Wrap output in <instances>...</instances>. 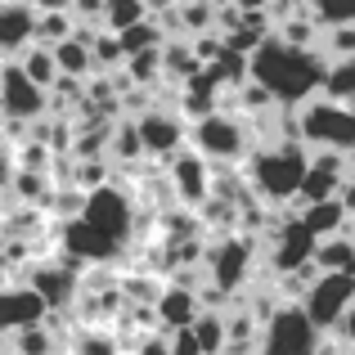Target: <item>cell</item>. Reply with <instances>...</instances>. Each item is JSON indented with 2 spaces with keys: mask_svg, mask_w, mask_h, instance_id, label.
<instances>
[{
  "mask_svg": "<svg viewBox=\"0 0 355 355\" xmlns=\"http://www.w3.org/2000/svg\"><path fill=\"white\" fill-rule=\"evenodd\" d=\"M297 216H302V225L311 230L315 239H338V234H351V211L342 207V198H329V202H306V207H297Z\"/></svg>",
  "mask_w": 355,
  "mask_h": 355,
  "instance_id": "e0dca14e",
  "label": "cell"
},
{
  "mask_svg": "<svg viewBox=\"0 0 355 355\" xmlns=\"http://www.w3.org/2000/svg\"><path fill=\"white\" fill-rule=\"evenodd\" d=\"M302 306L324 333H338L342 320L355 311V275H320Z\"/></svg>",
  "mask_w": 355,
  "mask_h": 355,
  "instance_id": "7c38bea8",
  "label": "cell"
},
{
  "mask_svg": "<svg viewBox=\"0 0 355 355\" xmlns=\"http://www.w3.org/2000/svg\"><path fill=\"white\" fill-rule=\"evenodd\" d=\"M68 351H72V355H121V342H117L108 329H86Z\"/></svg>",
  "mask_w": 355,
  "mask_h": 355,
  "instance_id": "4316f807",
  "label": "cell"
},
{
  "mask_svg": "<svg viewBox=\"0 0 355 355\" xmlns=\"http://www.w3.org/2000/svg\"><path fill=\"white\" fill-rule=\"evenodd\" d=\"M148 18H153L148 0H108V18H104V27L121 36V32H130V27L148 23Z\"/></svg>",
  "mask_w": 355,
  "mask_h": 355,
  "instance_id": "603a6c76",
  "label": "cell"
},
{
  "mask_svg": "<svg viewBox=\"0 0 355 355\" xmlns=\"http://www.w3.org/2000/svg\"><path fill=\"white\" fill-rule=\"evenodd\" d=\"M351 113H355V99H351Z\"/></svg>",
  "mask_w": 355,
  "mask_h": 355,
  "instance_id": "1f68e13d",
  "label": "cell"
},
{
  "mask_svg": "<svg viewBox=\"0 0 355 355\" xmlns=\"http://www.w3.org/2000/svg\"><path fill=\"white\" fill-rule=\"evenodd\" d=\"M234 9H243V14H270L275 9V0H230Z\"/></svg>",
  "mask_w": 355,
  "mask_h": 355,
  "instance_id": "4dcf8cb0",
  "label": "cell"
},
{
  "mask_svg": "<svg viewBox=\"0 0 355 355\" xmlns=\"http://www.w3.org/2000/svg\"><path fill=\"white\" fill-rule=\"evenodd\" d=\"M9 342V355H63V333L54 329L50 320L45 324H32V329H18V333H5Z\"/></svg>",
  "mask_w": 355,
  "mask_h": 355,
  "instance_id": "ac0fdd59",
  "label": "cell"
},
{
  "mask_svg": "<svg viewBox=\"0 0 355 355\" xmlns=\"http://www.w3.org/2000/svg\"><path fill=\"white\" fill-rule=\"evenodd\" d=\"M14 63H18V68H23L41 90H54V86L63 81V68H59V59H54V45H32V50H27L23 59H14Z\"/></svg>",
  "mask_w": 355,
  "mask_h": 355,
  "instance_id": "44dd1931",
  "label": "cell"
},
{
  "mask_svg": "<svg viewBox=\"0 0 355 355\" xmlns=\"http://www.w3.org/2000/svg\"><path fill=\"white\" fill-rule=\"evenodd\" d=\"M257 144H261L257 126L243 113H230V108H220V113L189 126V148H198L211 166H243Z\"/></svg>",
  "mask_w": 355,
  "mask_h": 355,
  "instance_id": "3957f363",
  "label": "cell"
},
{
  "mask_svg": "<svg viewBox=\"0 0 355 355\" xmlns=\"http://www.w3.org/2000/svg\"><path fill=\"white\" fill-rule=\"evenodd\" d=\"M351 175H355L351 153H329V148L311 153V171H306L302 202H297V207H306V202H329V198H338L342 184H347Z\"/></svg>",
  "mask_w": 355,
  "mask_h": 355,
  "instance_id": "4fadbf2b",
  "label": "cell"
},
{
  "mask_svg": "<svg viewBox=\"0 0 355 355\" xmlns=\"http://www.w3.org/2000/svg\"><path fill=\"white\" fill-rule=\"evenodd\" d=\"M315 270L320 275H355V234L324 239L315 252Z\"/></svg>",
  "mask_w": 355,
  "mask_h": 355,
  "instance_id": "ffe728a7",
  "label": "cell"
},
{
  "mask_svg": "<svg viewBox=\"0 0 355 355\" xmlns=\"http://www.w3.org/2000/svg\"><path fill=\"white\" fill-rule=\"evenodd\" d=\"M351 166H355V153H351Z\"/></svg>",
  "mask_w": 355,
  "mask_h": 355,
  "instance_id": "d6a6232c",
  "label": "cell"
},
{
  "mask_svg": "<svg viewBox=\"0 0 355 355\" xmlns=\"http://www.w3.org/2000/svg\"><path fill=\"white\" fill-rule=\"evenodd\" d=\"M193 333H198V342H202V351H207V355H225L230 351V315L202 311L198 324H193Z\"/></svg>",
  "mask_w": 355,
  "mask_h": 355,
  "instance_id": "7402d4cb",
  "label": "cell"
},
{
  "mask_svg": "<svg viewBox=\"0 0 355 355\" xmlns=\"http://www.w3.org/2000/svg\"><path fill=\"white\" fill-rule=\"evenodd\" d=\"M320 50L329 54V59H355V27H329Z\"/></svg>",
  "mask_w": 355,
  "mask_h": 355,
  "instance_id": "83f0119b",
  "label": "cell"
},
{
  "mask_svg": "<svg viewBox=\"0 0 355 355\" xmlns=\"http://www.w3.org/2000/svg\"><path fill=\"white\" fill-rule=\"evenodd\" d=\"M135 355H171V333H139L135 338Z\"/></svg>",
  "mask_w": 355,
  "mask_h": 355,
  "instance_id": "f1b7e54d",
  "label": "cell"
},
{
  "mask_svg": "<svg viewBox=\"0 0 355 355\" xmlns=\"http://www.w3.org/2000/svg\"><path fill=\"white\" fill-rule=\"evenodd\" d=\"M202 311H207V306H202L198 288H189V284H166V293L157 297V320H162V333L193 329Z\"/></svg>",
  "mask_w": 355,
  "mask_h": 355,
  "instance_id": "2e32d148",
  "label": "cell"
},
{
  "mask_svg": "<svg viewBox=\"0 0 355 355\" xmlns=\"http://www.w3.org/2000/svg\"><path fill=\"white\" fill-rule=\"evenodd\" d=\"M50 315H54L50 302H45V297L27 284V279H9V284H5V293H0V324H5V333L45 324Z\"/></svg>",
  "mask_w": 355,
  "mask_h": 355,
  "instance_id": "5bb4252c",
  "label": "cell"
},
{
  "mask_svg": "<svg viewBox=\"0 0 355 355\" xmlns=\"http://www.w3.org/2000/svg\"><path fill=\"white\" fill-rule=\"evenodd\" d=\"M0 113L14 126H36V121H45L54 113V99L14 59H5V68H0Z\"/></svg>",
  "mask_w": 355,
  "mask_h": 355,
  "instance_id": "52a82bcc",
  "label": "cell"
},
{
  "mask_svg": "<svg viewBox=\"0 0 355 355\" xmlns=\"http://www.w3.org/2000/svg\"><path fill=\"white\" fill-rule=\"evenodd\" d=\"M135 126H139V139H144V153L153 157V162H171L175 153H184L189 148V117L180 113V108H144V113H135Z\"/></svg>",
  "mask_w": 355,
  "mask_h": 355,
  "instance_id": "9c48e42d",
  "label": "cell"
},
{
  "mask_svg": "<svg viewBox=\"0 0 355 355\" xmlns=\"http://www.w3.org/2000/svg\"><path fill=\"white\" fill-rule=\"evenodd\" d=\"M90 45H95V63H99V72H121V68L130 63V54H126V45H121V36H117V32H108V27H104V32H99Z\"/></svg>",
  "mask_w": 355,
  "mask_h": 355,
  "instance_id": "d4e9b609",
  "label": "cell"
},
{
  "mask_svg": "<svg viewBox=\"0 0 355 355\" xmlns=\"http://www.w3.org/2000/svg\"><path fill=\"white\" fill-rule=\"evenodd\" d=\"M315 23L329 32V27H355V0H311Z\"/></svg>",
  "mask_w": 355,
  "mask_h": 355,
  "instance_id": "484cf974",
  "label": "cell"
},
{
  "mask_svg": "<svg viewBox=\"0 0 355 355\" xmlns=\"http://www.w3.org/2000/svg\"><path fill=\"white\" fill-rule=\"evenodd\" d=\"M315 252H320V239L302 225L297 211H288V220L266 239V266H270L275 279H288V275H297V270L315 266Z\"/></svg>",
  "mask_w": 355,
  "mask_h": 355,
  "instance_id": "ba28073f",
  "label": "cell"
},
{
  "mask_svg": "<svg viewBox=\"0 0 355 355\" xmlns=\"http://www.w3.org/2000/svg\"><path fill=\"white\" fill-rule=\"evenodd\" d=\"M166 175H171V189L175 202L189 211H202L211 198H216V166L198 153V148H184L166 162Z\"/></svg>",
  "mask_w": 355,
  "mask_h": 355,
  "instance_id": "8fae6325",
  "label": "cell"
},
{
  "mask_svg": "<svg viewBox=\"0 0 355 355\" xmlns=\"http://www.w3.org/2000/svg\"><path fill=\"white\" fill-rule=\"evenodd\" d=\"M306 171H311V148L302 139H261L252 148V157L243 162V175H248L252 193L270 207H284L288 202H302V184Z\"/></svg>",
  "mask_w": 355,
  "mask_h": 355,
  "instance_id": "7a4b0ae2",
  "label": "cell"
},
{
  "mask_svg": "<svg viewBox=\"0 0 355 355\" xmlns=\"http://www.w3.org/2000/svg\"><path fill=\"white\" fill-rule=\"evenodd\" d=\"M144 139H139L135 117H117L113 121V135H108V162H117L121 171H130L135 162H144Z\"/></svg>",
  "mask_w": 355,
  "mask_h": 355,
  "instance_id": "d6986e66",
  "label": "cell"
},
{
  "mask_svg": "<svg viewBox=\"0 0 355 355\" xmlns=\"http://www.w3.org/2000/svg\"><path fill=\"white\" fill-rule=\"evenodd\" d=\"M302 117V144L311 153L329 148V153H355V113L351 104H338L329 95H315L311 104L297 108Z\"/></svg>",
  "mask_w": 355,
  "mask_h": 355,
  "instance_id": "277c9868",
  "label": "cell"
},
{
  "mask_svg": "<svg viewBox=\"0 0 355 355\" xmlns=\"http://www.w3.org/2000/svg\"><path fill=\"white\" fill-rule=\"evenodd\" d=\"M324 77H329V54L288 45L279 32L252 54V81H261L279 99V108H302L324 95Z\"/></svg>",
  "mask_w": 355,
  "mask_h": 355,
  "instance_id": "6da1fadb",
  "label": "cell"
},
{
  "mask_svg": "<svg viewBox=\"0 0 355 355\" xmlns=\"http://www.w3.org/2000/svg\"><path fill=\"white\" fill-rule=\"evenodd\" d=\"M81 270L86 266H77V261H68L63 257L59 248L50 252V257H41V261H32V266H27V284L36 288V293L45 297V302H50V311L59 315V311H72V302H77L81 297Z\"/></svg>",
  "mask_w": 355,
  "mask_h": 355,
  "instance_id": "30bf717a",
  "label": "cell"
},
{
  "mask_svg": "<svg viewBox=\"0 0 355 355\" xmlns=\"http://www.w3.org/2000/svg\"><path fill=\"white\" fill-rule=\"evenodd\" d=\"M257 243L261 239H248V234H220L216 243L207 248V284L225 297H239L243 288L252 284V266H257Z\"/></svg>",
  "mask_w": 355,
  "mask_h": 355,
  "instance_id": "8992f818",
  "label": "cell"
},
{
  "mask_svg": "<svg viewBox=\"0 0 355 355\" xmlns=\"http://www.w3.org/2000/svg\"><path fill=\"white\" fill-rule=\"evenodd\" d=\"M36 32H41V14H36L32 0H5L0 5V50H5V59H23L36 45Z\"/></svg>",
  "mask_w": 355,
  "mask_h": 355,
  "instance_id": "9a60e30c",
  "label": "cell"
},
{
  "mask_svg": "<svg viewBox=\"0 0 355 355\" xmlns=\"http://www.w3.org/2000/svg\"><path fill=\"white\" fill-rule=\"evenodd\" d=\"M324 95L338 99V104H351V99H355V59H329Z\"/></svg>",
  "mask_w": 355,
  "mask_h": 355,
  "instance_id": "cb8c5ba5",
  "label": "cell"
},
{
  "mask_svg": "<svg viewBox=\"0 0 355 355\" xmlns=\"http://www.w3.org/2000/svg\"><path fill=\"white\" fill-rule=\"evenodd\" d=\"M329 333L306 315L302 302H284L261 324V351L257 355H320Z\"/></svg>",
  "mask_w": 355,
  "mask_h": 355,
  "instance_id": "5b68a950",
  "label": "cell"
},
{
  "mask_svg": "<svg viewBox=\"0 0 355 355\" xmlns=\"http://www.w3.org/2000/svg\"><path fill=\"white\" fill-rule=\"evenodd\" d=\"M171 355H207V351H202V342H198L193 329H175L171 333Z\"/></svg>",
  "mask_w": 355,
  "mask_h": 355,
  "instance_id": "f546056e",
  "label": "cell"
}]
</instances>
